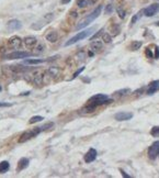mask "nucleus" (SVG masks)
<instances>
[{"label":"nucleus","instance_id":"obj_1","mask_svg":"<svg viewBox=\"0 0 159 178\" xmlns=\"http://www.w3.org/2000/svg\"><path fill=\"white\" fill-rule=\"evenodd\" d=\"M101 11H102V6H99L98 8H96L92 12H91L90 15H87L86 18L83 19L82 21L80 22L79 24L76 26V29L77 30H80V29H83V28H86V26H88L89 24H90L91 22L92 21H94L100 15V13H101Z\"/></svg>","mask_w":159,"mask_h":178},{"label":"nucleus","instance_id":"obj_2","mask_svg":"<svg viewBox=\"0 0 159 178\" xmlns=\"http://www.w3.org/2000/svg\"><path fill=\"white\" fill-rule=\"evenodd\" d=\"M111 101H112V99H109V97L106 94H98L92 96V97L88 100V103L93 105V107H97V105H105V103H110Z\"/></svg>","mask_w":159,"mask_h":178},{"label":"nucleus","instance_id":"obj_3","mask_svg":"<svg viewBox=\"0 0 159 178\" xmlns=\"http://www.w3.org/2000/svg\"><path fill=\"white\" fill-rule=\"evenodd\" d=\"M92 32H93V29L91 28V29L85 30V31H81V32L77 33L75 37H72L70 40L66 42L65 46H69V45H71V44H75V43H77V42H79V41L83 40V39H86V37H88L89 35H91V33Z\"/></svg>","mask_w":159,"mask_h":178},{"label":"nucleus","instance_id":"obj_4","mask_svg":"<svg viewBox=\"0 0 159 178\" xmlns=\"http://www.w3.org/2000/svg\"><path fill=\"white\" fill-rule=\"evenodd\" d=\"M40 132H42L41 127H35V129H32V130H30V131H26L24 132V133H22V135L20 136V138H19V143H24V142L29 141L31 138H35L36 135L40 134Z\"/></svg>","mask_w":159,"mask_h":178},{"label":"nucleus","instance_id":"obj_5","mask_svg":"<svg viewBox=\"0 0 159 178\" xmlns=\"http://www.w3.org/2000/svg\"><path fill=\"white\" fill-rule=\"evenodd\" d=\"M32 53L29 52H21V51H15L12 53H9L6 55V59H21V58H26L32 56Z\"/></svg>","mask_w":159,"mask_h":178},{"label":"nucleus","instance_id":"obj_6","mask_svg":"<svg viewBox=\"0 0 159 178\" xmlns=\"http://www.w3.org/2000/svg\"><path fill=\"white\" fill-rule=\"evenodd\" d=\"M159 156V141L154 142L148 149V157L150 160H156Z\"/></svg>","mask_w":159,"mask_h":178},{"label":"nucleus","instance_id":"obj_7","mask_svg":"<svg viewBox=\"0 0 159 178\" xmlns=\"http://www.w3.org/2000/svg\"><path fill=\"white\" fill-rule=\"evenodd\" d=\"M158 12H159V4H152L143 10V13L146 17H154Z\"/></svg>","mask_w":159,"mask_h":178},{"label":"nucleus","instance_id":"obj_8","mask_svg":"<svg viewBox=\"0 0 159 178\" xmlns=\"http://www.w3.org/2000/svg\"><path fill=\"white\" fill-rule=\"evenodd\" d=\"M21 42L22 40L20 39L19 37H12L9 39V41H8V45H9V47L10 48H13V50H15V48H18L20 45H21Z\"/></svg>","mask_w":159,"mask_h":178},{"label":"nucleus","instance_id":"obj_9","mask_svg":"<svg viewBox=\"0 0 159 178\" xmlns=\"http://www.w3.org/2000/svg\"><path fill=\"white\" fill-rule=\"evenodd\" d=\"M97 155L98 153L97 151L94 149H90L86 153V155H85V162L86 163H91V162H93L96 158H97Z\"/></svg>","mask_w":159,"mask_h":178},{"label":"nucleus","instance_id":"obj_10","mask_svg":"<svg viewBox=\"0 0 159 178\" xmlns=\"http://www.w3.org/2000/svg\"><path fill=\"white\" fill-rule=\"evenodd\" d=\"M115 120L117 121H127L133 118V113L131 112H119L115 114Z\"/></svg>","mask_w":159,"mask_h":178},{"label":"nucleus","instance_id":"obj_11","mask_svg":"<svg viewBox=\"0 0 159 178\" xmlns=\"http://www.w3.org/2000/svg\"><path fill=\"white\" fill-rule=\"evenodd\" d=\"M90 47L94 53H99V52H101L103 50V43L101 41H93V42L90 43Z\"/></svg>","mask_w":159,"mask_h":178},{"label":"nucleus","instance_id":"obj_12","mask_svg":"<svg viewBox=\"0 0 159 178\" xmlns=\"http://www.w3.org/2000/svg\"><path fill=\"white\" fill-rule=\"evenodd\" d=\"M24 43H26V46L29 47V48H33V47L37 45V39L35 37H26L24 39Z\"/></svg>","mask_w":159,"mask_h":178},{"label":"nucleus","instance_id":"obj_13","mask_svg":"<svg viewBox=\"0 0 159 178\" xmlns=\"http://www.w3.org/2000/svg\"><path fill=\"white\" fill-rule=\"evenodd\" d=\"M29 160L28 158H26V157H23V158H21V160H19L18 163V167H17V171H23V169H26L28 166H29Z\"/></svg>","mask_w":159,"mask_h":178},{"label":"nucleus","instance_id":"obj_14","mask_svg":"<svg viewBox=\"0 0 159 178\" xmlns=\"http://www.w3.org/2000/svg\"><path fill=\"white\" fill-rule=\"evenodd\" d=\"M21 22L19 21V20H15V19H13V20H10V21L8 22V28L11 30H18V29H21Z\"/></svg>","mask_w":159,"mask_h":178},{"label":"nucleus","instance_id":"obj_15","mask_svg":"<svg viewBox=\"0 0 159 178\" xmlns=\"http://www.w3.org/2000/svg\"><path fill=\"white\" fill-rule=\"evenodd\" d=\"M46 40L48 42H51V43H55L56 41L58 40V34L56 31H50V32L46 34Z\"/></svg>","mask_w":159,"mask_h":178},{"label":"nucleus","instance_id":"obj_16","mask_svg":"<svg viewBox=\"0 0 159 178\" xmlns=\"http://www.w3.org/2000/svg\"><path fill=\"white\" fill-rule=\"evenodd\" d=\"M159 90V80H155V81H152L150 86H149V89L147 90V94H152L154 92Z\"/></svg>","mask_w":159,"mask_h":178},{"label":"nucleus","instance_id":"obj_17","mask_svg":"<svg viewBox=\"0 0 159 178\" xmlns=\"http://www.w3.org/2000/svg\"><path fill=\"white\" fill-rule=\"evenodd\" d=\"M9 168H10V164L8 163L7 160L1 162V163H0V174L7 173V171H9Z\"/></svg>","mask_w":159,"mask_h":178},{"label":"nucleus","instance_id":"obj_18","mask_svg":"<svg viewBox=\"0 0 159 178\" xmlns=\"http://www.w3.org/2000/svg\"><path fill=\"white\" fill-rule=\"evenodd\" d=\"M92 4H93V0H77V4L80 8H85Z\"/></svg>","mask_w":159,"mask_h":178},{"label":"nucleus","instance_id":"obj_19","mask_svg":"<svg viewBox=\"0 0 159 178\" xmlns=\"http://www.w3.org/2000/svg\"><path fill=\"white\" fill-rule=\"evenodd\" d=\"M45 62V59H26L24 61V64H28V65H36V64H42V63Z\"/></svg>","mask_w":159,"mask_h":178},{"label":"nucleus","instance_id":"obj_20","mask_svg":"<svg viewBox=\"0 0 159 178\" xmlns=\"http://www.w3.org/2000/svg\"><path fill=\"white\" fill-rule=\"evenodd\" d=\"M141 41H133V43L131 44V50L132 51H137V50H139L141 46Z\"/></svg>","mask_w":159,"mask_h":178},{"label":"nucleus","instance_id":"obj_21","mask_svg":"<svg viewBox=\"0 0 159 178\" xmlns=\"http://www.w3.org/2000/svg\"><path fill=\"white\" fill-rule=\"evenodd\" d=\"M33 81H34V84L36 85H41L43 83V76H41L39 73H36L34 76H33Z\"/></svg>","mask_w":159,"mask_h":178},{"label":"nucleus","instance_id":"obj_22","mask_svg":"<svg viewBox=\"0 0 159 178\" xmlns=\"http://www.w3.org/2000/svg\"><path fill=\"white\" fill-rule=\"evenodd\" d=\"M47 73L50 74V76L55 77L59 74V68H58V67H51V68L47 70Z\"/></svg>","mask_w":159,"mask_h":178},{"label":"nucleus","instance_id":"obj_23","mask_svg":"<svg viewBox=\"0 0 159 178\" xmlns=\"http://www.w3.org/2000/svg\"><path fill=\"white\" fill-rule=\"evenodd\" d=\"M42 120H44L43 119V116H32L31 119H30V124H34V123H36V122H41Z\"/></svg>","mask_w":159,"mask_h":178},{"label":"nucleus","instance_id":"obj_24","mask_svg":"<svg viewBox=\"0 0 159 178\" xmlns=\"http://www.w3.org/2000/svg\"><path fill=\"white\" fill-rule=\"evenodd\" d=\"M150 134L154 136V138H158L159 136V127H154L150 131Z\"/></svg>","mask_w":159,"mask_h":178},{"label":"nucleus","instance_id":"obj_25","mask_svg":"<svg viewBox=\"0 0 159 178\" xmlns=\"http://www.w3.org/2000/svg\"><path fill=\"white\" fill-rule=\"evenodd\" d=\"M116 12H117V15H120V18H121V19L125 18V11H124L121 7L116 8Z\"/></svg>","mask_w":159,"mask_h":178},{"label":"nucleus","instance_id":"obj_26","mask_svg":"<svg viewBox=\"0 0 159 178\" xmlns=\"http://www.w3.org/2000/svg\"><path fill=\"white\" fill-rule=\"evenodd\" d=\"M102 37H103V41H104L105 43H111V42H112V39H111V37H110L109 33H104Z\"/></svg>","mask_w":159,"mask_h":178},{"label":"nucleus","instance_id":"obj_27","mask_svg":"<svg viewBox=\"0 0 159 178\" xmlns=\"http://www.w3.org/2000/svg\"><path fill=\"white\" fill-rule=\"evenodd\" d=\"M126 92H130V89H122V90H119V91H116L115 94L116 96H124V94H126Z\"/></svg>","mask_w":159,"mask_h":178},{"label":"nucleus","instance_id":"obj_28","mask_svg":"<svg viewBox=\"0 0 159 178\" xmlns=\"http://www.w3.org/2000/svg\"><path fill=\"white\" fill-rule=\"evenodd\" d=\"M83 70H85V67H81V68H79V69H78V70H77L76 73L74 74V76H72V79H75V78H76V77H78V75H79V74H81V73H82Z\"/></svg>","mask_w":159,"mask_h":178},{"label":"nucleus","instance_id":"obj_29","mask_svg":"<svg viewBox=\"0 0 159 178\" xmlns=\"http://www.w3.org/2000/svg\"><path fill=\"white\" fill-rule=\"evenodd\" d=\"M53 125H54V123H47L45 124V125H43V127H41V130H42V131L47 130V129H50V127H53Z\"/></svg>","mask_w":159,"mask_h":178},{"label":"nucleus","instance_id":"obj_30","mask_svg":"<svg viewBox=\"0 0 159 178\" xmlns=\"http://www.w3.org/2000/svg\"><path fill=\"white\" fill-rule=\"evenodd\" d=\"M101 32H103V29H101V30H100V31H99V32H98V33H96V34H94L93 37H92V39H96V37H100V35H101Z\"/></svg>","mask_w":159,"mask_h":178},{"label":"nucleus","instance_id":"obj_31","mask_svg":"<svg viewBox=\"0 0 159 178\" xmlns=\"http://www.w3.org/2000/svg\"><path fill=\"white\" fill-rule=\"evenodd\" d=\"M10 103H7V102H0V107H10Z\"/></svg>","mask_w":159,"mask_h":178},{"label":"nucleus","instance_id":"obj_32","mask_svg":"<svg viewBox=\"0 0 159 178\" xmlns=\"http://www.w3.org/2000/svg\"><path fill=\"white\" fill-rule=\"evenodd\" d=\"M155 57L156 58L159 57V48H158V47H156V55H155Z\"/></svg>","mask_w":159,"mask_h":178},{"label":"nucleus","instance_id":"obj_33","mask_svg":"<svg viewBox=\"0 0 159 178\" xmlns=\"http://www.w3.org/2000/svg\"><path fill=\"white\" fill-rule=\"evenodd\" d=\"M111 11H112V6H109L108 7V13H110Z\"/></svg>","mask_w":159,"mask_h":178},{"label":"nucleus","instance_id":"obj_34","mask_svg":"<svg viewBox=\"0 0 159 178\" xmlns=\"http://www.w3.org/2000/svg\"><path fill=\"white\" fill-rule=\"evenodd\" d=\"M121 173H122V175H123L124 177H130V176H128V175H127V174H125V173H124L123 171H121Z\"/></svg>","mask_w":159,"mask_h":178},{"label":"nucleus","instance_id":"obj_35","mask_svg":"<svg viewBox=\"0 0 159 178\" xmlns=\"http://www.w3.org/2000/svg\"><path fill=\"white\" fill-rule=\"evenodd\" d=\"M70 0H62V4H68Z\"/></svg>","mask_w":159,"mask_h":178},{"label":"nucleus","instance_id":"obj_36","mask_svg":"<svg viewBox=\"0 0 159 178\" xmlns=\"http://www.w3.org/2000/svg\"><path fill=\"white\" fill-rule=\"evenodd\" d=\"M156 26H159V21L157 22V23H156Z\"/></svg>","mask_w":159,"mask_h":178},{"label":"nucleus","instance_id":"obj_37","mask_svg":"<svg viewBox=\"0 0 159 178\" xmlns=\"http://www.w3.org/2000/svg\"><path fill=\"white\" fill-rule=\"evenodd\" d=\"M1 90H2V88H1V86H0V91H1Z\"/></svg>","mask_w":159,"mask_h":178}]
</instances>
